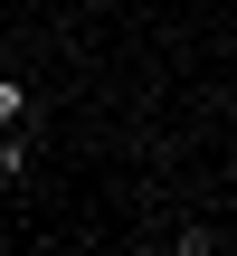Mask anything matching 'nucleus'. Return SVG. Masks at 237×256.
<instances>
[{"label":"nucleus","instance_id":"1","mask_svg":"<svg viewBox=\"0 0 237 256\" xmlns=\"http://www.w3.org/2000/svg\"><path fill=\"white\" fill-rule=\"evenodd\" d=\"M19 124H28V95H19V86L0 76V133H19Z\"/></svg>","mask_w":237,"mask_h":256}]
</instances>
